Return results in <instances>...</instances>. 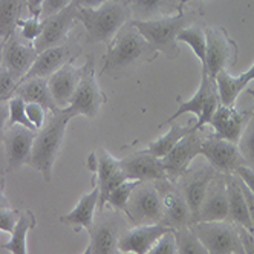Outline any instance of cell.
I'll list each match as a JSON object with an SVG mask.
<instances>
[{"instance_id": "26", "label": "cell", "mask_w": 254, "mask_h": 254, "mask_svg": "<svg viewBox=\"0 0 254 254\" xmlns=\"http://www.w3.org/2000/svg\"><path fill=\"white\" fill-rule=\"evenodd\" d=\"M227 179V196H228V221L253 233V224L250 211L242 191L241 179L236 175H225Z\"/></svg>"}, {"instance_id": "34", "label": "cell", "mask_w": 254, "mask_h": 254, "mask_svg": "<svg viewBox=\"0 0 254 254\" xmlns=\"http://www.w3.org/2000/svg\"><path fill=\"white\" fill-rule=\"evenodd\" d=\"M175 238L178 244V254H208L205 247L193 233L191 227L175 230Z\"/></svg>"}, {"instance_id": "10", "label": "cell", "mask_w": 254, "mask_h": 254, "mask_svg": "<svg viewBox=\"0 0 254 254\" xmlns=\"http://www.w3.org/2000/svg\"><path fill=\"white\" fill-rule=\"evenodd\" d=\"M201 155L205 156L208 166L222 175H231L238 167L247 164L239 152L238 144L219 138L217 135L202 138Z\"/></svg>"}, {"instance_id": "17", "label": "cell", "mask_w": 254, "mask_h": 254, "mask_svg": "<svg viewBox=\"0 0 254 254\" xmlns=\"http://www.w3.org/2000/svg\"><path fill=\"white\" fill-rule=\"evenodd\" d=\"M216 175H217V172L211 166H205L202 169H194V170L189 169L184 176H181L183 181H181L179 189L183 191L186 202L191 211L193 224L196 222L197 211L201 208L207 189Z\"/></svg>"}, {"instance_id": "42", "label": "cell", "mask_w": 254, "mask_h": 254, "mask_svg": "<svg viewBox=\"0 0 254 254\" xmlns=\"http://www.w3.org/2000/svg\"><path fill=\"white\" fill-rule=\"evenodd\" d=\"M20 216H22V213L19 210H12V208L0 210V230L12 234L17 222L20 219Z\"/></svg>"}, {"instance_id": "43", "label": "cell", "mask_w": 254, "mask_h": 254, "mask_svg": "<svg viewBox=\"0 0 254 254\" xmlns=\"http://www.w3.org/2000/svg\"><path fill=\"white\" fill-rule=\"evenodd\" d=\"M45 114H46V109L42 107L40 104L26 103V117L37 130H40L45 124Z\"/></svg>"}, {"instance_id": "46", "label": "cell", "mask_w": 254, "mask_h": 254, "mask_svg": "<svg viewBox=\"0 0 254 254\" xmlns=\"http://www.w3.org/2000/svg\"><path fill=\"white\" fill-rule=\"evenodd\" d=\"M238 230L241 233V238H242V242H244L245 254H254V234L250 233L248 230L239 227V225H238Z\"/></svg>"}, {"instance_id": "37", "label": "cell", "mask_w": 254, "mask_h": 254, "mask_svg": "<svg viewBox=\"0 0 254 254\" xmlns=\"http://www.w3.org/2000/svg\"><path fill=\"white\" fill-rule=\"evenodd\" d=\"M238 147H239L242 158L247 162V166L254 169V111L242 132V136L238 142Z\"/></svg>"}, {"instance_id": "19", "label": "cell", "mask_w": 254, "mask_h": 254, "mask_svg": "<svg viewBox=\"0 0 254 254\" xmlns=\"http://www.w3.org/2000/svg\"><path fill=\"white\" fill-rule=\"evenodd\" d=\"M101 213V211H100ZM120 219L117 216L104 214L95 219L90 234V254H117L118 253V239L121 236Z\"/></svg>"}, {"instance_id": "36", "label": "cell", "mask_w": 254, "mask_h": 254, "mask_svg": "<svg viewBox=\"0 0 254 254\" xmlns=\"http://www.w3.org/2000/svg\"><path fill=\"white\" fill-rule=\"evenodd\" d=\"M8 112H9V126H23L29 130L37 132V129H35L26 117V103L20 97L14 95L11 100H8Z\"/></svg>"}, {"instance_id": "18", "label": "cell", "mask_w": 254, "mask_h": 254, "mask_svg": "<svg viewBox=\"0 0 254 254\" xmlns=\"http://www.w3.org/2000/svg\"><path fill=\"white\" fill-rule=\"evenodd\" d=\"M37 132L29 130L23 126H9L3 135V144L6 152L8 170H17L23 164H28V159L32 152L34 139Z\"/></svg>"}, {"instance_id": "33", "label": "cell", "mask_w": 254, "mask_h": 254, "mask_svg": "<svg viewBox=\"0 0 254 254\" xmlns=\"http://www.w3.org/2000/svg\"><path fill=\"white\" fill-rule=\"evenodd\" d=\"M176 40L189 45L193 49L194 56L199 59V62H201L202 67L205 66V45H207V40H205V31L201 26L190 25V26L184 28L178 34Z\"/></svg>"}, {"instance_id": "12", "label": "cell", "mask_w": 254, "mask_h": 254, "mask_svg": "<svg viewBox=\"0 0 254 254\" xmlns=\"http://www.w3.org/2000/svg\"><path fill=\"white\" fill-rule=\"evenodd\" d=\"M78 5L72 2L60 12L54 14L43 22V31L42 35L34 42V48L39 54L45 49L54 48V46H62L67 37L69 31L74 26L77 15H78Z\"/></svg>"}, {"instance_id": "56", "label": "cell", "mask_w": 254, "mask_h": 254, "mask_svg": "<svg viewBox=\"0 0 254 254\" xmlns=\"http://www.w3.org/2000/svg\"><path fill=\"white\" fill-rule=\"evenodd\" d=\"M117 254H132V253H117Z\"/></svg>"}, {"instance_id": "45", "label": "cell", "mask_w": 254, "mask_h": 254, "mask_svg": "<svg viewBox=\"0 0 254 254\" xmlns=\"http://www.w3.org/2000/svg\"><path fill=\"white\" fill-rule=\"evenodd\" d=\"M233 175L238 176L242 181V184L254 194V169H251L250 166L245 164V166H241L236 169Z\"/></svg>"}, {"instance_id": "14", "label": "cell", "mask_w": 254, "mask_h": 254, "mask_svg": "<svg viewBox=\"0 0 254 254\" xmlns=\"http://www.w3.org/2000/svg\"><path fill=\"white\" fill-rule=\"evenodd\" d=\"M121 169H123L127 181L155 183V181L169 179V175H167L164 166H162V161L159 158L150 155L146 149L121 159Z\"/></svg>"}, {"instance_id": "57", "label": "cell", "mask_w": 254, "mask_h": 254, "mask_svg": "<svg viewBox=\"0 0 254 254\" xmlns=\"http://www.w3.org/2000/svg\"><path fill=\"white\" fill-rule=\"evenodd\" d=\"M0 103H2V101H0Z\"/></svg>"}, {"instance_id": "28", "label": "cell", "mask_w": 254, "mask_h": 254, "mask_svg": "<svg viewBox=\"0 0 254 254\" xmlns=\"http://www.w3.org/2000/svg\"><path fill=\"white\" fill-rule=\"evenodd\" d=\"M213 84H216V81H211V80L208 78V75H207V72H202L201 84H199V89L196 90V94H194L190 100H187V101H179V98H178L179 107L176 109V112H175L172 117H169V118H167L164 123H162L159 127L173 123L176 118H179L181 115H184V114H194L196 118L201 117L202 109H204V104H205V100H207V97H208V94H210V89L213 87Z\"/></svg>"}, {"instance_id": "53", "label": "cell", "mask_w": 254, "mask_h": 254, "mask_svg": "<svg viewBox=\"0 0 254 254\" xmlns=\"http://www.w3.org/2000/svg\"><path fill=\"white\" fill-rule=\"evenodd\" d=\"M189 2H191V0H181V6H179V12H184V6H186V3H189Z\"/></svg>"}, {"instance_id": "41", "label": "cell", "mask_w": 254, "mask_h": 254, "mask_svg": "<svg viewBox=\"0 0 254 254\" xmlns=\"http://www.w3.org/2000/svg\"><path fill=\"white\" fill-rule=\"evenodd\" d=\"M147 254H178V244L175 238V230L166 233L158 242L149 250Z\"/></svg>"}, {"instance_id": "47", "label": "cell", "mask_w": 254, "mask_h": 254, "mask_svg": "<svg viewBox=\"0 0 254 254\" xmlns=\"http://www.w3.org/2000/svg\"><path fill=\"white\" fill-rule=\"evenodd\" d=\"M241 186H242V191H244V196H245V201H247V205H248V211H250V219H251V224H253V234H254V194L242 184L241 181Z\"/></svg>"}, {"instance_id": "4", "label": "cell", "mask_w": 254, "mask_h": 254, "mask_svg": "<svg viewBox=\"0 0 254 254\" xmlns=\"http://www.w3.org/2000/svg\"><path fill=\"white\" fill-rule=\"evenodd\" d=\"M194 22V14L178 12L162 19L146 20V22H130L136 31L153 46L158 52H162L169 59H176L179 56L178 34L184 28Z\"/></svg>"}, {"instance_id": "13", "label": "cell", "mask_w": 254, "mask_h": 254, "mask_svg": "<svg viewBox=\"0 0 254 254\" xmlns=\"http://www.w3.org/2000/svg\"><path fill=\"white\" fill-rule=\"evenodd\" d=\"M201 147L202 136L199 130H196L186 135L164 158H161L162 166H164L170 181L176 183V179L187 173L193 159L197 155H201Z\"/></svg>"}, {"instance_id": "48", "label": "cell", "mask_w": 254, "mask_h": 254, "mask_svg": "<svg viewBox=\"0 0 254 254\" xmlns=\"http://www.w3.org/2000/svg\"><path fill=\"white\" fill-rule=\"evenodd\" d=\"M43 3H45V0H26V5H28L31 17H39L40 19Z\"/></svg>"}, {"instance_id": "7", "label": "cell", "mask_w": 254, "mask_h": 254, "mask_svg": "<svg viewBox=\"0 0 254 254\" xmlns=\"http://www.w3.org/2000/svg\"><path fill=\"white\" fill-rule=\"evenodd\" d=\"M126 214L135 225L162 224L164 208L155 183H139L130 194Z\"/></svg>"}, {"instance_id": "50", "label": "cell", "mask_w": 254, "mask_h": 254, "mask_svg": "<svg viewBox=\"0 0 254 254\" xmlns=\"http://www.w3.org/2000/svg\"><path fill=\"white\" fill-rule=\"evenodd\" d=\"M74 2L78 5V8H98L112 0H74Z\"/></svg>"}, {"instance_id": "2", "label": "cell", "mask_w": 254, "mask_h": 254, "mask_svg": "<svg viewBox=\"0 0 254 254\" xmlns=\"http://www.w3.org/2000/svg\"><path fill=\"white\" fill-rule=\"evenodd\" d=\"M70 120L72 117L64 112V109H57L56 112H52V117L42 127L40 132L35 135L28 164L39 170L46 181H51L54 162L63 146L66 127Z\"/></svg>"}, {"instance_id": "3", "label": "cell", "mask_w": 254, "mask_h": 254, "mask_svg": "<svg viewBox=\"0 0 254 254\" xmlns=\"http://www.w3.org/2000/svg\"><path fill=\"white\" fill-rule=\"evenodd\" d=\"M130 11L126 2L112 0L98 8H80L77 20L86 29V40L89 43H111L117 32L129 22Z\"/></svg>"}, {"instance_id": "54", "label": "cell", "mask_w": 254, "mask_h": 254, "mask_svg": "<svg viewBox=\"0 0 254 254\" xmlns=\"http://www.w3.org/2000/svg\"><path fill=\"white\" fill-rule=\"evenodd\" d=\"M2 62H3V42L0 43V66H2Z\"/></svg>"}, {"instance_id": "8", "label": "cell", "mask_w": 254, "mask_h": 254, "mask_svg": "<svg viewBox=\"0 0 254 254\" xmlns=\"http://www.w3.org/2000/svg\"><path fill=\"white\" fill-rule=\"evenodd\" d=\"M205 40V66L202 72H207L208 78L214 81L221 70L234 64L238 59V46L224 28H207Z\"/></svg>"}, {"instance_id": "32", "label": "cell", "mask_w": 254, "mask_h": 254, "mask_svg": "<svg viewBox=\"0 0 254 254\" xmlns=\"http://www.w3.org/2000/svg\"><path fill=\"white\" fill-rule=\"evenodd\" d=\"M216 87H217V92H219V98H221V104L224 106H234L236 100H238L239 94L247 87L239 75L238 77H233L227 69L221 70L219 74L216 75Z\"/></svg>"}, {"instance_id": "23", "label": "cell", "mask_w": 254, "mask_h": 254, "mask_svg": "<svg viewBox=\"0 0 254 254\" xmlns=\"http://www.w3.org/2000/svg\"><path fill=\"white\" fill-rule=\"evenodd\" d=\"M94 187L89 193L83 194L75 208L67 214H63L60 217V222L72 227L75 231L81 230H89L92 228L95 222V216H97V208H98V201H100V190L97 184V176H94Z\"/></svg>"}, {"instance_id": "27", "label": "cell", "mask_w": 254, "mask_h": 254, "mask_svg": "<svg viewBox=\"0 0 254 254\" xmlns=\"http://www.w3.org/2000/svg\"><path fill=\"white\" fill-rule=\"evenodd\" d=\"M14 95L20 97L25 103H37L51 114L59 109L54 103L51 90L48 87V78H31L20 81Z\"/></svg>"}, {"instance_id": "40", "label": "cell", "mask_w": 254, "mask_h": 254, "mask_svg": "<svg viewBox=\"0 0 254 254\" xmlns=\"http://www.w3.org/2000/svg\"><path fill=\"white\" fill-rule=\"evenodd\" d=\"M19 86L17 81L5 66H0V101L5 103L11 100L15 94V89Z\"/></svg>"}, {"instance_id": "52", "label": "cell", "mask_w": 254, "mask_h": 254, "mask_svg": "<svg viewBox=\"0 0 254 254\" xmlns=\"http://www.w3.org/2000/svg\"><path fill=\"white\" fill-rule=\"evenodd\" d=\"M239 78H241V81H242L245 86H247L250 81H253V80H254V63H253V66H251L248 70H245L244 74H241V75H239Z\"/></svg>"}, {"instance_id": "44", "label": "cell", "mask_w": 254, "mask_h": 254, "mask_svg": "<svg viewBox=\"0 0 254 254\" xmlns=\"http://www.w3.org/2000/svg\"><path fill=\"white\" fill-rule=\"evenodd\" d=\"M74 0H45V3H43V8H42V15H40V19L45 20L48 19V17L54 15V14H57L60 12L62 9H64L67 5H70Z\"/></svg>"}, {"instance_id": "9", "label": "cell", "mask_w": 254, "mask_h": 254, "mask_svg": "<svg viewBox=\"0 0 254 254\" xmlns=\"http://www.w3.org/2000/svg\"><path fill=\"white\" fill-rule=\"evenodd\" d=\"M87 162V167L95 172L97 176V184L100 190L98 210L103 211L104 205L107 204L109 194L120 184L126 183L127 178L121 169V159H117L107 150H98L97 153H92L89 156Z\"/></svg>"}, {"instance_id": "39", "label": "cell", "mask_w": 254, "mask_h": 254, "mask_svg": "<svg viewBox=\"0 0 254 254\" xmlns=\"http://www.w3.org/2000/svg\"><path fill=\"white\" fill-rule=\"evenodd\" d=\"M17 28H20L22 37L28 42H35L43 31V22L39 17H28V19H20L17 23Z\"/></svg>"}, {"instance_id": "21", "label": "cell", "mask_w": 254, "mask_h": 254, "mask_svg": "<svg viewBox=\"0 0 254 254\" xmlns=\"http://www.w3.org/2000/svg\"><path fill=\"white\" fill-rule=\"evenodd\" d=\"M83 74V66L78 67L74 63V59H70L66 64H63L57 72L48 78V87L51 90V95L54 98V103L59 109L67 107L72 95L80 83Z\"/></svg>"}, {"instance_id": "6", "label": "cell", "mask_w": 254, "mask_h": 254, "mask_svg": "<svg viewBox=\"0 0 254 254\" xmlns=\"http://www.w3.org/2000/svg\"><path fill=\"white\" fill-rule=\"evenodd\" d=\"M104 103H106V95L103 94V90L97 83L94 60L87 59L86 64L83 66L80 83L75 89L74 95H72L67 107H64V112L72 118L77 115H83L86 118H95Z\"/></svg>"}, {"instance_id": "31", "label": "cell", "mask_w": 254, "mask_h": 254, "mask_svg": "<svg viewBox=\"0 0 254 254\" xmlns=\"http://www.w3.org/2000/svg\"><path fill=\"white\" fill-rule=\"evenodd\" d=\"M22 5L23 0H0V39H3V42L15 34Z\"/></svg>"}, {"instance_id": "55", "label": "cell", "mask_w": 254, "mask_h": 254, "mask_svg": "<svg viewBox=\"0 0 254 254\" xmlns=\"http://www.w3.org/2000/svg\"><path fill=\"white\" fill-rule=\"evenodd\" d=\"M83 254H90V248H89V245H87V248L84 250V253Z\"/></svg>"}, {"instance_id": "25", "label": "cell", "mask_w": 254, "mask_h": 254, "mask_svg": "<svg viewBox=\"0 0 254 254\" xmlns=\"http://www.w3.org/2000/svg\"><path fill=\"white\" fill-rule=\"evenodd\" d=\"M132 22L162 19L179 12L181 0H126Z\"/></svg>"}, {"instance_id": "11", "label": "cell", "mask_w": 254, "mask_h": 254, "mask_svg": "<svg viewBox=\"0 0 254 254\" xmlns=\"http://www.w3.org/2000/svg\"><path fill=\"white\" fill-rule=\"evenodd\" d=\"M155 186L161 194L162 208H164V219L162 224L178 230L193 225L191 211L186 202L184 194L175 186L173 181H155Z\"/></svg>"}, {"instance_id": "51", "label": "cell", "mask_w": 254, "mask_h": 254, "mask_svg": "<svg viewBox=\"0 0 254 254\" xmlns=\"http://www.w3.org/2000/svg\"><path fill=\"white\" fill-rule=\"evenodd\" d=\"M3 187H5V179H3L2 175H0V210L9 208V201H8V197L5 196Z\"/></svg>"}, {"instance_id": "49", "label": "cell", "mask_w": 254, "mask_h": 254, "mask_svg": "<svg viewBox=\"0 0 254 254\" xmlns=\"http://www.w3.org/2000/svg\"><path fill=\"white\" fill-rule=\"evenodd\" d=\"M9 118V112H8V106L0 103V141L3 139V135H5V124H6V120Z\"/></svg>"}, {"instance_id": "35", "label": "cell", "mask_w": 254, "mask_h": 254, "mask_svg": "<svg viewBox=\"0 0 254 254\" xmlns=\"http://www.w3.org/2000/svg\"><path fill=\"white\" fill-rule=\"evenodd\" d=\"M139 184V181H126V183L120 184L117 189L112 190V193L107 197V204H111L112 208H115L117 211H123L126 213V207L127 202H129L130 194L135 190V187Z\"/></svg>"}, {"instance_id": "16", "label": "cell", "mask_w": 254, "mask_h": 254, "mask_svg": "<svg viewBox=\"0 0 254 254\" xmlns=\"http://www.w3.org/2000/svg\"><path fill=\"white\" fill-rule=\"evenodd\" d=\"M214 221H228L227 179L225 175L222 173H217L210 183L196 217V222H214Z\"/></svg>"}, {"instance_id": "30", "label": "cell", "mask_w": 254, "mask_h": 254, "mask_svg": "<svg viewBox=\"0 0 254 254\" xmlns=\"http://www.w3.org/2000/svg\"><path fill=\"white\" fill-rule=\"evenodd\" d=\"M35 227V216L32 211L26 210L22 213L19 222L15 225L14 233L11 234L9 242L3 244L2 248L9 251L11 254H28L26 253V239H28V233Z\"/></svg>"}, {"instance_id": "29", "label": "cell", "mask_w": 254, "mask_h": 254, "mask_svg": "<svg viewBox=\"0 0 254 254\" xmlns=\"http://www.w3.org/2000/svg\"><path fill=\"white\" fill-rule=\"evenodd\" d=\"M191 132H193V127L181 126V124H173L166 135H162L158 139L152 141L146 150L150 155H153V156H156V158L161 159V158H164L186 135H189Z\"/></svg>"}, {"instance_id": "24", "label": "cell", "mask_w": 254, "mask_h": 254, "mask_svg": "<svg viewBox=\"0 0 254 254\" xmlns=\"http://www.w3.org/2000/svg\"><path fill=\"white\" fill-rule=\"evenodd\" d=\"M70 59H74V56L70 54V48L66 45L45 49L39 54L32 67L20 81L31 80V78H49L54 72H57Z\"/></svg>"}, {"instance_id": "20", "label": "cell", "mask_w": 254, "mask_h": 254, "mask_svg": "<svg viewBox=\"0 0 254 254\" xmlns=\"http://www.w3.org/2000/svg\"><path fill=\"white\" fill-rule=\"evenodd\" d=\"M251 115L253 111H238L234 106L221 104L211 117L210 126L214 129V135L238 144Z\"/></svg>"}, {"instance_id": "22", "label": "cell", "mask_w": 254, "mask_h": 254, "mask_svg": "<svg viewBox=\"0 0 254 254\" xmlns=\"http://www.w3.org/2000/svg\"><path fill=\"white\" fill-rule=\"evenodd\" d=\"M39 52L35 51L34 46L25 45L20 42L19 37H15V34L3 42V62L2 66H5L9 74L20 81L32 67L35 59H37Z\"/></svg>"}, {"instance_id": "5", "label": "cell", "mask_w": 254, "mask_h": 254, "mask_svg": "<svg viewBox=\"0 0 254 254\" xmlns=\"http://www.w3.org/2000/svg\"><path fill=\"white\" fill-rule=\"evenodd\" d=\"M191 230L208 254H245L238 225L230 221L196 222Z\"/></svg>"}, {"instance_id": "15", "label": "cell", "mask_w": 254, "mask_h": 254, "mask_svg": "<svg viewBox=\"0 0 254 254\" xmlns=\"http://www.w3.org/2000/svg\"><path fill=\"white\" fill-rule=\"evenodd\" d=\"M172 230L173 228L164 224L136 225L133 228L124 230L118 239V253L147 254L158 239Z\"/></svg>"}, {"instance_id": "38", "label": "cell", "mask_w": 254, "mask_h": 254, "mask_svg": "<svg viewBox=\"0 0 254 254\" xmlns=\"http://www.w3.org/2000/svg\"><path fill=\"white\" fill-rule=\"evenodd\" d=\"M221 106V98H219V92H217V87L216 84H213V87L210 89V94L205 100L204 109H202V114L201 117L197 118V121L193 124V132L196 130H201L205 124H210L211 117L214 115V112L217 111V107Z\"/></svg>"}, {"instance_id": "1", "label": "cell", "mask_w": 254, "mask_h": 254, "mask_svg": "<svg viewBox=\"0 0 254 254\" xmlns=\"http://www.w3.org/2000/svg\"><path fill=\"white\" fill-rule=\"evenodd\" d=\"M158 51L129 23L124 25L107 46V54L103 60V74L118 78L123 72L136 62H153Z\"/></svg>"}]
</instances>
